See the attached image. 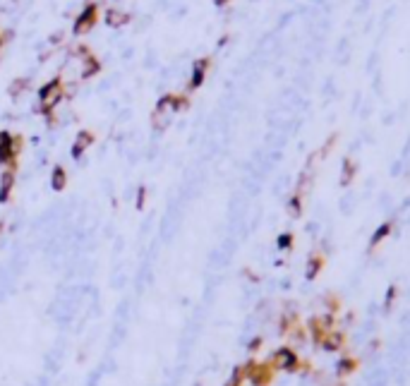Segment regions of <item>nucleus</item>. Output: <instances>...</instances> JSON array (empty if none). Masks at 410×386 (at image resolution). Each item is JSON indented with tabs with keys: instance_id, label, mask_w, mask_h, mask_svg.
Segmentation results:
<instances>
[{
	"instance_id": "1",
	"label": "nucleus",
	"mask_w": 410,
	"mask_h": 386,
	"mask_svg": "<svg viewBox=\"0 0 410 386\" xmlns=\"http://www.w3.org/2000/svg\"><path fill=\"white\" fill-rule=\"evenodd\" d=\"M269 362L273 365L276 372H285V374H300L302 372V362L305 360L300 358V353L293 348V346H278L269 355Z\"/></svg>"
},
{
	"instance_id": "2",
	"label": "nucleus",
	"mask_w": 410,
	"mask_h": 386,
	"mask_svg": "<svg viewBox=\"0 0 410 386\" xmlns=\"http://www.w3.org/2000/svg\"><path fill=\"white\" fill-rule=\"evenodd\" d=\"M242 367H245V372H247V381H250V386H271L273 379H276V374H278L269 360H257L255 355L247 360Z\"/></svg>"
},
{
	"instance_id": "3",
	"label": "nucleus",
	"mask_w": 410,
	"mask_h": 386,
	"mask_svg": "<svg viewBox=\"0 0 410 386\" xmlns=\"http://www.w3.org/2000/svg\"><path fill=\"white\" fill-rule=\"evenodd\" d=\"M360 365H362V360L357 358V355H353V353H343V355L336 360V365H334V377L346 379L348 381L353 374H357Z\"/></svg>"
},
{
	"instance_id": "4",
	"label": "nucleus",
	"mask_w": 410,
	"mask_h": 386,
	"mask_svg": "<svg viewBox=\"0 0 410 386\" xmlns=\"http://www.w3.org/2000/svg\"><path fill=\"white\" fill-rule=\"evenodd\" d=\"M348 346V333L343 329H334L326 333V338L321 340L319 350L321 353H329V355H336V353H343Z\"/></svg>"
},
{
	"instance_id": "5",
	"label": "nucleus",
	"mask_w": 410,
	"mask_h": 386,
	"mask_svg": "<svg viewBox=\"0 0 410 386\" xmlns=\"http://www.w3.org/2000/svg\"><path fill=\"white\" fill-rule=\"evenodd\" d=\"M324 269H326V254L321 249H312L305 262V281H317Z\"/></svg>"
},
{
	"instance_id": "6",
	"label": "nucleus",
	"mask_w": 410,
	"mask_h": 386,
	"mask_svg": "<svg viewBox=\"0 0 410 386\" xmlns=\"http://www.w3.org/2000/svg\"><path fill=\"white\" fill-rule=\"evenodd\" d=\"M393 228H396V219L382 221V223H379V226L374 228L372 235H370V242H367V254H372V252L379 247L382 242H386V238H391Z\"/></svg>"
},
{
	"instance_id": "7",
	"label": "nucleus",
	"mask_w": 410,
	"mask_h": 386,
	"mask_svg": "<svg viewBox=\"0 0 410 386\" xmlns=\"http://www.w3.org/2000/svg\"><path fill=\"white\" fill-rule=\"evenodd\" d=\"M305 329H307L310 343L314 346V348H319V346H321V340L326 338V333H329V329L324 326V322H321V314H312V317H307Z\"/></svg>"
},
{
	"instance_id": "8",
	"label": "nucleus",
	"mask_w": 410,
	"mask_h": 386,
	"mask_svg": "<svg viewBox=\"0 0 410 386\" xmlns=\"http://www.w3.org/2000/svg\"><path fill=\"white\" fill-rule=\"evenodd\" d=\"M300 324V312L293 307V305H285V310L278 314V324H276V331L278 336H288L295 326Z\"/></svg>"
},
{
	"instance_id": "9",
	"label": "nucleus",
	"mask_w": 410,
	"mask_h": 386,
	"mask_svg": "<svg viewBox=\"0 0 410 386\" xmlns=\"http://www.w3.org/2000/svg\"><path fill=\"white\" fill-rule=\"evenodd\" d=\"M355 178H357V161L346 156L343 163H341V187H350L355 183Z\"/></svg>"
},
{
	"instance_id": "10",
	"label": "nucleus",
	"mask_w": 410,
	"mask_h": 386,
	"mask_svg": "<svg viewBox=\"0 0 410 386\" xmlns=\"http://www.w3.org/2000/svg\"><path fill=\"white\" fill-rule=\"evenodd\" d=\"M285 211H288V216L291 219H302V213H305V194L302 192H293L291 197H288V202H285Z\"/></svg>"
},
{
	"instance_id": "11",
	"label": "nucleus",
	"mask_w": 410,
	"mask_h": 386,
	"mask_svg": "<svg viewBox=\"0 0 410 386\" xmlns=\"http://www.w3.org/2000/svg\"><path fill=\"white\" fill-rule=\"evenodd\" d=\"M321 305H324V312H331V314H341V310H343V300L334 290H326L321 295Z\"/></svg>"
},
{
	"instance_id": "12",
	"label": "nucleus",
	"mask_w": 410,
	"mask_h": 386,
	"mask_svg": "<svg viewBox=\"0 0 410 386\" xmlns=\"http://www.w3.org/2000/svg\"><path fill=\"white\" fill-rule=\"evenodd\" d=\"M398 295H401V285L398 283H391L386 288V293H384V314H391V310L398 303Z\"/></svg>"
},
{
	"instance_id": "13",
	"label": "nucleus",
	"mask_w": 410,
	"mask_h": 386,
	"mask_svg": "<svg viewBox=\"0 0 410 386\" xmlns=\"http://www.w3.org/2000/svg\"><path fill=\"white\" fill-rule=\"evenodd\" d=\"M285 338L293 340V348H295V346L300 348V346H305V343L310 340V336H307V329H305V324H298V326H295V329H293L291 333L285 336Z\"/></svg>"
},
{
	"instance_id": "14",
	"label": "nucleus",
	"mask_w": 410,
	"mask_h": 386,
	"mask_svg": "<svg viewBox=\"0 0 410 386\" xmlns=\"http://www.w3.org/2000/svg\"><path fill=\"white\" fill-rule=\"evenodd\" d=\"M293 245H295V235H293L291 230H285V233H281V235L276 238V247H278V252H291Z\"/></svg>"
},
{
	"instance_id": "15",
	"label": "nucleus",
	"mask_w": 410,
	"mask_h": 386,
	"mask_svg": "<svg viewBox=\"0 0 410 386\" xmlns=\"http://www.w3.org/2000/svg\"><path fill=\"white\" fill-rule=\"evenodd\" d=\"M12 156V142L8 135H0V161H8Z\"/></svg>"
},
{
	"instance_id": "16",
	"label": "nucleus",
	"mask_w": 410,
	"mask_h": 386,
	"mask_svg": "<svg viewBox=\"0 0 410 386\" xmlns=\"http://www.w3.org/2000/svg\"><path fill=\"white\" fill-rule=\"evenodd\" d=\"M89 144H91V137L87 135V132H82V135H79V142L72 147V156H82V151L89 147Z\"/></svg>"
},
{
	"instance_id": "17",
	"label": "nucleus",
	"mask_w": 410,
	"mask_h": 386,
	"mask_svg": "<svg viewBox=\"0 0 410 386\" xmlns=\"http://www.w3.org/2000/svg\"><path fill=\"white\" fill-rule=\"evenodd\" d=\"M10 190H12V175H3V185H0V202H8Z\"/></svg>"
},
{
	"instance_id": "18",
	"label": "nucleus",
	"mask_w": 410,
	"mask_h": 386,
	"mask_svg": "<svg viewBox=\"0 0 410 386\" xmlns=\"http://www.w3.org/2000/svg\"><path fill=\"white\" fill-rule=\"evenodd\" d=\"M336 142H338V135H331V137L326 139V144L319 149V158H329V154H331V149L336 147Z\"/></svg>"
},
{
	"instance_id": "19",
	"label": "nucleus",
	"mask_w": 410,
	"mask_h": 386,
	"mask_svg": "<svg viewBox=\"0 0 410 386\" xmlns=\"http://www.w3.org/2000/svg\"><path fill=\"white\" fill-rule=\"evenodd\" d=\"M51 185H53V190H63L65 187V170L63 168H55L53 170V183Z\"/></svg>"
},
{
	"instance_id": "20",
	"label": "nucleus",
	"mask_w": 410,
	"mask_h": 386,
	"mask_svg": "<svg viewBox=\"0 0 410 386\" xmlns=\"http://www.w3.org/2000/svg\"><path fill=\"white\" fill-rule=\"evenodd\" d=\"M262 346H264V338H262V336H255V338L247 343V353H250V355H257V353L262 350Z\"/></svg>"
},
{
	"instance_id": "21",
	"label": "nucleus",
	"mask_w": 410,
	"mask_h": 386,
	"mask_svg": "<svg viewBox=\"0 0 410 386\" xmlns=\"http://www.w3.org/2000/svg\"><path fill=\"white\" fill-rule=\"evenodd\" d=\"M204 70H207V63H197L194 67V77H192V87H199L201 79H204Z\"/></svg>"
},
{
	"instance_id": "22",
	"label": "nucleus",
	"mask_w": 410,
	"mask_h": 386,
	"mask_svg": "<svg viewBox=\"0 0 410 386\" xmlns=\"http://www.w3.org/2000/svg\"><path fill=\"white\" fill-rule=\"evenodd\" d=\"M125 19H128V15H120V12H110V15H108L110 24H122Z\"/></svg>"
},
{
	"instance_id": "23",
	"label": "nucleus",
	"mask_w": 410,
	"mask_h": 386,
	"mask_svg": "<svg viewBox=\"0 0 410 386\" xmlns=\"http://www.w3.org/2000/svg\"><path fill=\"white\" fill-rule=\"evenodd\" d=\"M379 350H382V338H372L367 346V353H379Z\"/></svg>"
},
{
	"instance_id": "24",
	"label": "nucleus",
	"mask_w": 410,
	"mask_h": 386,
	"mask_svg": "<svg viewBox=\"0 0 410 386\" xmlns=\"http://www.w3.org/2000/svg\"><path fill=\"white\" fill-rule=\"evenodd\" d=\"M324 386H348V381H346V379H336V377H334L331 381H326Z\"/></svg>"
},
{
	"instance_id": "25",
	"label": "nucleus",
	"mask_w": 410,
	"mask_h": 386,
	"mask_svg": "<svg viewBox=\"0 0 410 386\" xmlns=\"http://www.w3.org/2000/svg\"><path fill=\"white\" fill-rule=\"evenodd\" d=\"M357 319V314L355 312H346V324H353Z\"/></svg>"
},
{
	"instance_id": "26",
	"label": "nucleus",
	"mask_w": 410,
	"mask_h": 386,
	"mask_svg": "<svg viewBox=\"0 0 410 386\" xmlns=\"http://www.w3.org/2000/svg\"><path fill=\"white\" fill-rule=\"evenodd\" d=\"M216 3H219V5H226V3H228V0H216Z\"/></svg>"
}]
</instances>
